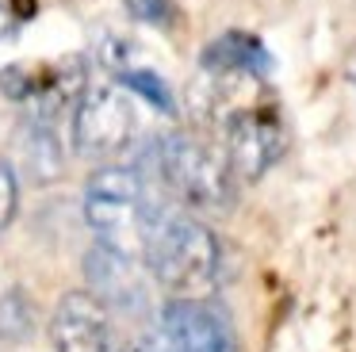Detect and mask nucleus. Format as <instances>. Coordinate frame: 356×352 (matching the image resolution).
<instances>
[{
  "mask_svg": "<svg viewBox=\"0 0 356 352\" xmlns=\"http://www.w3.org/2000/svg\"><path fill=\"white\" fill-rule=\"evenodd\" d=\"M157 184L138 165H100L85 184L81 211L96 241L119 249L127 257L146 253V237L154 230L157 214L165 211L154 195Z\"/></svg>",
  "mask_w": 356,
  "mask_h": 352,
  "instance_id": "obj_1",
  "label": "nucleus"
},
{
  "mask_svg": "<svg viewBox=\"0 0 356 352\" xmlns=\"http://www.w3.org/2000/svg\"><path fill=\"white\" fill-rule=\"evenodd\" d=\"M154 352H238V333L230 318L207 298H169L157 310L154 337L146 341Z\"/></svg>",
  "mask_w": 356,
  "mask_h": 352,
  "instance_id": "obj_6",
  "label": "nucleus"
},
{
  "mask_svg": "<svg viewBox=\"0 0 356 352\" xmlns=\"http://www.w3.org/2000/svg\"><path fill=\"white\" fill-rule=\"evenodd\" d=\"M218 145H222L234 176L241 184H253L284 157L287 130L280 115L264 104L222 107L218 111Z\"/></svg>",
  "mask_w": 356,
  "mask_h": 352,
  "instance_id": "obj_5",
  "label": "nucleus"
},
{
  "mask_svg": "<svg viewBox=\"0 0 356 352\" xmlns=\"http://www.w3.org/2000/svg\"><path fill=\"white\" fill-rule=\"evenodd\" d=\"M19 31V15H16V8L8 4V0H0V42L4 38H12Z\"/></svg>",
  "mask_w": 356,
  "mask_h": 352,
  "instance_id": "obj_15",
  "label": "nucleus"
},
{
  "mask_svg": "<svg viewBox=\"0 0 356 352\" xmlns=\"http://www.w3.org/2000/svg\"><path fill=\"white\" fill-rule=\"evenodd\" d=\"M146 260L157 287L172 298H203L222 280V245L203 218L188 211H161L146 237Z\"/></svg>",
  "mask_w": 356,
  "mask_h": 352,
  "instance_id": "obj_2",
  "label": "nucleus"
},
{
  "mask_svg": "<svg viewBox=\"0 0 356 352\" xmlns=\"http://www.w3.org/2000/svg\"><path fill=\"white\" fill-rule=\"evenodd\" d=\"M88 291L108 310H142L146 306V280L138 272V257H127L119 249L96 241L85 257Z\"/></svg>",
  "mask_w": 356,
  "mask_h": 352,
  "instance_id": "obj_8",
  "label": "nucleus"
},
{
  "mask_svg": "<svg viewBox=\"0 0 356 352\" xmlns=\"http://www.w3.org/2000/svg\"><path fill=\"white\" fill-rule=\"evenodd\" d=\"M16 211H19V173L12 161L0 157V237L16 222Z\"/></svg>",
  "mask_w": 356,
  "mask_h": 352,
  "instance_id": "obj_13",
  "label": "nucleus"
},
{
  "mask_svg": "<svg viewBox=\"0 0 356 352\" xmlns=\"http://www.w3.org/2000/svg\"><path fill=\"white\" fill-rule=\"evenodd\" d=\"M353 84H356V58H353Z\"/></svg>",
  "mask_w": 356,
  "mask_h": 352,
  "instance_id": "obj_17",
  "label": "nucleus"
},
{
  "mask_svg": "<svg viewBox=\"0 0 356 352\" xmlns=\"http://www.w3.org/2000/svg\"><path fill=\"white\" fill-rule=\"evenodd\" d=\"M138 130V115H134V99L119 84H88L85 92H77L70 119V138L73 150L81 157H115L134 142Z\"/></svg>",
  "mask_w": 356,
  "mask_h": 352,
  "instance_id": "obj_4",
  "label": "nucleus"
},
{
  "mask_svg": "<svg viewBox=\"0 0 356 352\" xmlns=\"http://www.w3.org/2000/svg\"><path fill=\"white\" fill-rule=\"evenodd\" d=\"M27 161H31L39 180H50V176L62 173V150H58L54 127H50L47 119L27 122Z\"/></svg>",
  "mask_w": 356,
  "mask_h": 352,
  "instance_id": "obj_11",
  "label": "nucleus"
},
{
  "mask_svg": "<svg viewBox=\"0 0 356 352\" xmlns=\"http://www.w3.org/2000/svg\"><path fill=\"white\" fill-rule=\"evenodd\" d=\"M146 173L157 188H165L169 195H177L180 203L195 207V211L226 207L241 184L226 161L222 145L211 142V138L188 134V130L161 134L149 145Z\"/></svg>",
  "mask_w": 356,
  "mask_h": 352,
  "instance_id": "obj_3",
  "label": "nucleus"
},
{
  "mask_svg": "<svg viewBox=\"0 0 356 352\" xmlns=\"http://www.w3.org/2000/svg\"><path fill=\"white\" fill-rule=\"evenodd\" d=\"M200 65L211 77H253V81H261L272 69V58L257 35H249V31H226V35H218L200 54Z\"/></svg>",
  "mask_w": 356,
  "mask_h": 352,
  "instance_id": "obj_9",
  "label": "nucleus"
},
{
  "mask_svg": "<svg viewBox=\"0 0 356 352\" xmlns=\"http://www.w3.org/2000/svg\"><path fill=\"white\" fill-rule=\"evenodd\" d=\"M115 77H119V84H123L127 92L142 96L146 104H154L157 111H165V115L177 111L172 88L165 84V77H161V73H154V69H146V65H115Z\"/></svg>",
  "mask_w": 356,
  "mask_h": 352,
  "instance_id": "obj_10",
  "label": "nucleus"
},
{
  "mask_svg": "<svg viewBox=\"0 0 356 352\" xmlns=\"http://www.w3.org/2000/svg\"><path fill=\"white\" fill-rule=\"evenodd\" d=\"M127 4V12L134 15V19H142V23H169L172 19V0H123Z\"/></svg>",
  "mask_w": 356,
  "mask_h": 352,
  "instance_id": "obj_14",
  "label": "nucleus"
},
{
  "mask_svg": "<svg viewBox=\"0 0 356 352\" xmlns=\"http://www.w3.org/2000/svg\"><path fill=\"white\" fill-rule=\"evenodd\" d=\"M54 352H111L108 306L92 291H65L50 314Z\"/></svg>",
  "mask_w": 356,
  "mask_h": 352,
  "instance_id": "obj_7",
  "label": "nucleus"
},
{
  "mask_svg": "<svg viewBox=\"0 0 356 352\" xmlns=\"http://www.w3.org/2000/svg\"><path fill=\"white\" fill-rule=\"evenodd\" d=\"M35 329V306L24 287L0 295V341H27Z\"/></svg>",
  "mask_w": 356,
  "mask_h": 352,
  "instance_id": "obj_12",
  "label": "nucleus"
},
{
  "mask_svg": "<svg viewBox=\"0 0 356 352\" xmlns=\"http://www.w3.org/2000/svg\"><path fill=\"white\" fill-rule=\"evenodd\" d=\"M123 352H154V349H146V344H138V349H123Z\"/></svg>",
  "mask_w": 356,
  "mask_h": 352,
  "instance_id": "obj_16",
  "label": "nucleus"
}]
</instances>
